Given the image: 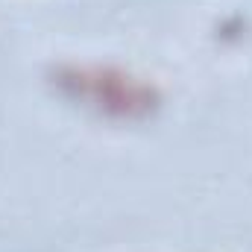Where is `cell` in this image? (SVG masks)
<instances>
[{"mask_svg": "<svg viewBox=\"0 0 252 252\" xmlns=\"http://www.w3.org/2000/svg\"><path fill=\"white\" fill-rule=\"evenodd\" d=\"M64 82L85 88V100H88V103H97L100 109H103V106H106V109H118V112H124V115H129V112H135V109H141V106L150 103V94H147L144 88H138V85H124L121 79H112V76H106V88H103L100 73H94V76H88V73H73V76H67Z\"/></svg>", "mask_w": 252, "mask_h": 252, "instance_id": "cell-1", "label": "cell"}]
</instances>
